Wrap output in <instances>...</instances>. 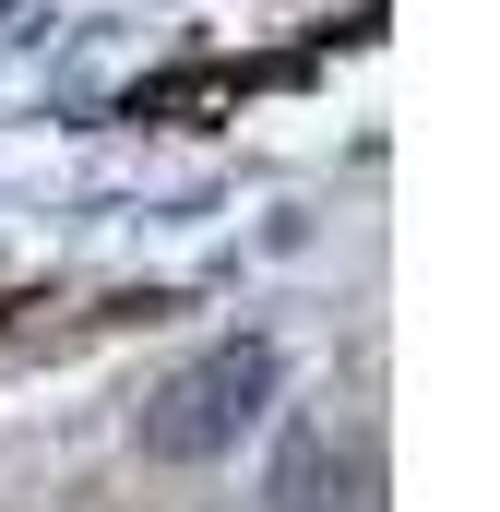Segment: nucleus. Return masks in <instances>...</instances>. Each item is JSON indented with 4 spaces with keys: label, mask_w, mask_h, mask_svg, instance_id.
<instances>
[{
    "label": "nucleus",
    "mask_w": 500,
    "mask_h": 512,
    "mask_svg": "<svg viewBox=\"0 0 500 512\" xmlns=\"http://www.w3.org/2000/svg\"><path fill=\"white\" fill-rule=\"evenodd\" d=\"M274 382V358L262 346H239V358H215V370H191V382L167 393L155 417H143V453H167V465H191V453H215L227 429L250 417V393Z\"/></svg>",
    "instance_id": "nucleus-1"
}]
</instances>
